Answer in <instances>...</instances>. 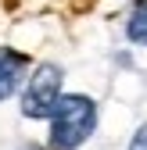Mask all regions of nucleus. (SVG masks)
<instances>
[{"instance_id":"f257e3e1","label":"nucleus","mask_w":147,"mask_h":150,"mask_svg":"<svg viewBox=\"0 0 147 150\" xmlns=\"http://www.w3.org/2000/svg\"><path fill=\"white\" fill-rule=\"evenodd\" d=\"M97 125V104L83 97V93H72L61 97L58 107L50 115V150H76L90 139Z\"/></svg>"},{"instance_id":"f03ea898","label":"nucleus","mask_w":147,"mask_h":150,"mask_svg":"<svg viewBox=\"0 0 147 150\" xmlns=\"http://www.w3.org/2000/svg\"><path fill=\"white\" fill-rule=\"evenodd\" d=\"M61 100V68L40 64L29 75V86L22 93V115L25 118H50Z\"/></svg>"},{"instance_id":"7ed1b4c3","label":"nucleus","mask_w":147,"mask_h":150,"mask_svg":"<svg viewBox=\"0 0 147 150\" xmlns=\"http://www.w3.org/2000/svg\"><path fill=\"white\" fill-rule=\"evenodd\" d=\"M25 68V54H14L7 47H0V100H7L18 89V79H22Z\"/></svg>"},{"instance_id":"20e7f679","label":"nucleus","mask_w":147,"mask_h":150,"mask_svg":"<svg viewBox=\"0 0 147 150\" xmlns=\"http://www.w3.org/2000/svg\"><path fill=\"white\" fill-rule=\"evenodd\" d=\"M126 36H129L133 43H147V4H140V7L129 14V22H126Z\"/></svg>"},{"instance_id":"39448f33","label":"nucleus","mask_w":147,"mask_h":150,"mask_svg":"<svg viewBox=\"0 0 147 150\" xmlns=\"http://www.w3.org/2000/svg\"><path fill=\"white\" fill-rule=\"evenodd\" d=\"M129 150H147V125H140V132L133 136V143H129Z\"/></svg>"},{"instance_id":"423d86ee","label":"nucleus","mask_w":147,"mask_h":150,"mask_svg":"<svg viewBox=\"0 0 147 150\" xmlns=\"http://www.w3.org/2000/svg\"><path fill=\"white\" fill-rule=\"evenodd\" d=\"M29 150H40V146H29Z\"/></svg>"}]
</instances>
